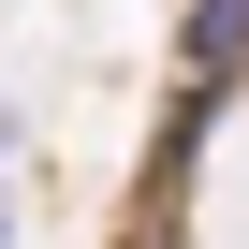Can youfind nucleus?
Segmentation results:
<instances>
[{"instance_id": "nucleus-1", "label": "nucleus", "mask_w": 249, "mask_h": 249, "mask_svg": "<svg viewBox=\"0 0 249 249\" xmlns=\"http://www.w3.org/2000/svg\"><path fill=\"white\" fill-rule=\"evenodd\" d=\"M220 73H249V0H205L191 15V88H220Z\"/></svg>"}, {"instance_id": "nucleus-2", "label": "nucleus", "mask_w": 249, "mask_h": 249, "mask_svg": "<svg viewBox=\"0 0 249 249\" xmlns=\"http://www.w3.org/2000/svg\"><path fill=\"white\" fill-rule=\"evenodd\" d=\"M0 234H15V205H0Z\"/></svg>"}]
</instances>
